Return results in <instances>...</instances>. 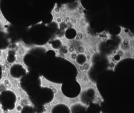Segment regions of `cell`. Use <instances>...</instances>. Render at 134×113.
<instances>
[{
	"label": "cell",
	"instance_id": "8992f818",
	"mask_svg": "<svg viewBox=\"0 0 134 113\" xmlns=\"http://www.w3.org/2000/svg\"><path fill=\"white\" fill-rule=\"evenodd\" d=\"M11 25V23L6 19L3 14L0 6V32L5 34H8V28Z\"/></svg>",
	"mask_w": 134,
	"mask_h": 113
},
{
	"label": "cell",
	"instance_id": "52a82bcc",
	"mask_svg": "<svg viewBox=\"0 0 134 113\" xmlns=\"http://www.w3.org/2000/svg\"><path fill=\"white\" fill-rule=\"evenodd\" d=\"M96 40L99 44L105 43L109 40H113V35L108 31H104L96 33L95 35Z\"/></svg>",
	"mask_w": 134,
	"mask_h": 113
},
{
	"label": "cell",
	"instance_id": "7a4b0ae2",
	"mask_svg": "<svg viewBox=\"0 0 134 113\" xmlns=\"http://www.w3.org/2000/svg\"><path fill=\"white\" fill-rule=\"evenodd\" d=\"M9 46L13 53L14 58L11 66L14 65H19L28 72V66L25 62V59L26 56L34 50L32 45L27 44L23 40H19L11 43Z\"/></svg>",
	"mask_w": 134,
	"mask_h": 113
},
{
	"label": "cell",
	"instance_id": "277c9868",
	"mask_svg": "<svg viewBox=\"0 0 134 113\" xmlns=\"http://www.w3.org/2000/svg\"><path fill=\"white\" fill-rule=\"evenodd\" d=\"M108 62L107 69L114 71L118 64L124 59L129 58V56L124 52L117 47L111 53L106 55Z\"/></svg>",
	"mask_w": 134,
	"mask_h": 113
},
{
	"label": "cell",
	"instance_id": "5b68a950",
	"mask_svg": "<svg viewBox=\"0 0 134 113\" xmlns=\"http://www.w3.org/2000/svg\"><path fill=\"white\" fill-rule=\"evenodd\" d=\"M49 113H74L72 107L63 102H51L47 105Z\"/></svg>",
	"mask_w": 134,
	"mask_h": 113
},
{
	"label": "cell",
	"instance_id": "6da1fadb",
	"mask_svg": "<svg viewBox=\"0 0 134 113\" xmlns=\"http://www.w3.org/2000/svg\"><path fill=\"white\" fill-rule=\"evenodd\" d=\"M76 80L80 87V91L76 96L78 105L86 109L92 104L100 105L104 101L97 83L91 79L89 74L77 76Z\"/></svg>",
	"mask_w": 134,
	"mask_h": 113
},
{
	"label": "cell",
	"instance_id": "3957f363",
	"mask_svg": "<svg viewBox=\"0 0 134 113\" xmlns=\"http://www.w3.org/2000/svg\"><path fill=\"white\" fill-rule=\"evenodd\" d=\"M120 32L117 35L120 39L117 48L125 53L130 58H134V35L128 28L120 26Z\"/></svg>",
	"mask_w": 134,
	"mask_h": 113
}]
</instances>
